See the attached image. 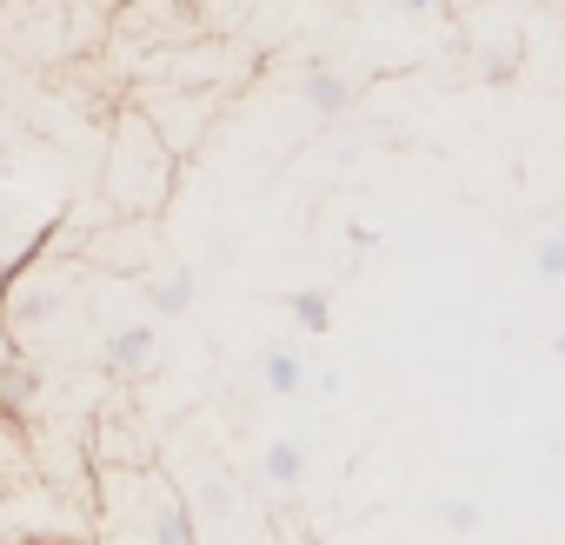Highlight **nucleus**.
<instances>
[{"instance_id":"nucleus-5","label":"nucleus","mask_w":565,"mask_h":545,"mask_svg":"<svg viewBox=\"0 0 565 545\" xmlns=\"http://www.w3.org/2000/svg\"><path fill=\"white\" fill-rule=\"evenodd\" d=\"M300 380H307V366L294 353H266V386L273 393H300Z\"/></svg>"},{"instance_id":"nucleus-3","label":"nucleus","mask_w":565,"mask_h":545,"mask_svg":"<svg viewBox=\"0 0 565 545\" xmlns=\"http://www.w3.org/2000/svg\"><path fill=\"white\" fill-rule=\"evenodd\" d=\"M307 100H313L320 114H340V107H347V81L327 74V67H313V74H307Z\"/></svg>"},{"instance_id":"nucleus-9","label":"nucleus","mask_w":565,"mask_h":545,"mask_svg":"<svg viewBox=\"0 0 565 545\" xmlns=\"http://www.w3.org/2000/svg\"><path fill=\"white\" fill-rule=\"evenodd\" d=\"M439 525L446 532H479V505L472 499H439Z\"/></svg>"},{"instance_id":"nucleus-8","label":"nucleus","mask_w":565,"mask_h":545,"mask_svg":"<svg viewBox=\"0 0 565 545\" xmlns=\"http://www.w3.org/2000/svg\"><path fill=\"white\" fill-rule=\"evenodd\" d=\"M193 307V280H160L153 287V313H186Z\"/></svg>"},{"instance_id":"nucleus-4","label":"nucleus","mask_w":565,"mask_h":545,"mask_svg":"<svg viewBox=\"0 0 565 545\" xmlns=\"http://www.w3.org/2000/svg\"><path fill=\"white\" fill-rule=\"evenodd\" d=\"M294 320H300L307 333H327V327H333V300H327L320 287H307V293H294Z\"/></svg>"},{"instance_id":"nucleus-1","label":"nucleus","mask_w":565,"mask_h":545,"mask_svg":"<svg viewBox=\"0 0 565 545\" xmlns=\"http://www.w3.org/2000/svg\"><path fill=\"white\" fill-rule=\"evenodd\" d=\"M147 360H153V327H147V320H140V327H120V333L107 340V366H114L120 380H127V373H140Z\"/></svg>"},{"instance_id":"nucleus-2","label":"nucleus","mask_w":565,"mask_h":545,"mask_svg":"<svg viewBox=\"0 0 565 545\" xmlns=\"http://www.w3.org/2000/svg\"><path fill=\"white\" fill-rule=\"evenodd\" d=\"M259 466H266L273 485H300V472H307V446H300V439H273Z\"/></svg>"},{"instance_id":"nucleus-11","label":"nucleus","mask_w":565,"mask_h":545,"mask_svg":"<svg viewBox=\"0 0 565 545\" xmlns=\"http://www.w3.org/2000/svg\"><path fill=\"white\" fill-rule=\"evenodd\" d=\"M558 360H565V333H558Z\"/></svg>"},{"instance_id":"nucleus-6","label":"nucleus","mask_w":565,"mask_h":545,"mask_svg":"<svg viewBox=\"0 0 565 545\" xmlns=\"http://www.w3.org/2000/svg\"><path fill=\"white\" fill-rule=\"evenodd\" d=\"M153 545H193V512L167 505V512L153 519Z\"/></svg>"},{"instance_id":"nucleus-7","label":"nucleus","mask_w":565,"mask_h":545,"mask_svg":"<svg viewBox=\"0 0 565 545\" xmlns=\"http://www.w3.org/2000/svg\"><path fill=\"white\" fill-rule=\"evenodd\" d=\"M532 259H539V280H565V233H545Z\"/></svg>"},{"instance_id":"nucleus-10","label":"nucleus","mask_w":565,"mask_h":545,"mask_svg":"<svg viewBox=\"0 0 565 545\" xmlns=\"http://www.w3.org/2000/svg\"><path fill=\"white\" fill-rule=\"evenodd\" d=\"M200 505H206V512H233V485H220V479L200 485Z\"/></svg>"}]
</instances>
